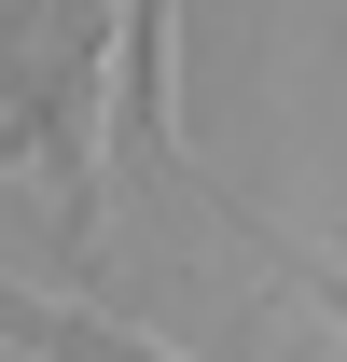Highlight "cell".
<instances>
[{
  "label": "cell",
  "instance_id": "cell-1",
  "mask_svg": "<svg viewBox=\"0 0 347 362\" xmlns=\"http://www.w3.org/2000/svg\"><path fill=\"white\" fill-rule=\"evenodd\" d=\"M111 139H126L139 168H181V126H167V0H126V28H111Z\"/></svg>",
  "mask_w": 347,
  "mask_h": 362
},
{
  "label": "cell",
  "instance_id": "cell-2",
  "mask_svg": "<svg viewBox=\"0 0 347 362\" xmlns=\"http://www.w3.org/2000/svg\"><path fill=\"white\" fill-rule=\"evenodd\" d=\"M0 349H28V362H181V349H153V334H111V320H84V307H42V293H0Z\"/></svg>",
  "mask_w": 347,
  "mask_h": 362
}]
</instances>
